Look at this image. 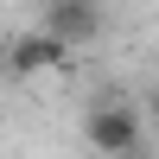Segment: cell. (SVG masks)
<instances>
[{
	"instance_id": "cell-1",
	"label": "cell",
	"mask_w": 159,
	"mask_h": 159,
	"mask_svg": "<svg viewBox=\"0 0 159 159\" xmlns=\"http://www.w3.org/2000/svg\"><path fill=\"white\" fill-rule=\"evenodd\" d=\"M83 140H89L102 159H134V153H140V140H147V115H140L127 96H115V89H108V96L89 108Z\"/></svg>"
},
{
	"instance_id": "cell-2",
	"label": "cell",
	"mask_w": 159,
	"mask_h": 159,
	"mask_svg": "<svg viewBox=\"0 0 159 159\" xmlns=\"http://www.w3.org/2000/svg\"><path fill=\"white\" fill-rule=\"evenodd\" d=\"M70 64H76V51L57 45V38H45V32H19L7 51H0V70L19 76V83H32V76H64Z\"/></svg>"
},
{
	"instance_id": "cell-3",
	"label": "cell",
	"mask_w": 159,
	"mask_h": 159,
	"mask_svg": "<svg viewBox=\"0 0 159 159\" xmlns=\"http://www.w3.org/2000/svg\"><path fill=\"white\" fill-rule=\"evenodd\" d=\"M45 38H57V45H89V38L102 32V7L96 0H51L45 7V25H38Z\"/></svg>"
},
{
	"instance_id": "cell-4",
	"label": "cell",
	"mask_w": 159,
	"mask_h": 159,
	"mask_svg": "<svg viewBox=\"0 0 159 159\" xmlns=\"http://www.w3.org/2000/svg\"><path fill=\"white\" fill-rule=\"evenodd\" d=\"M147 115H153V127H159V89H153V96H147Z\"/></svg>"
}]
</instances>
